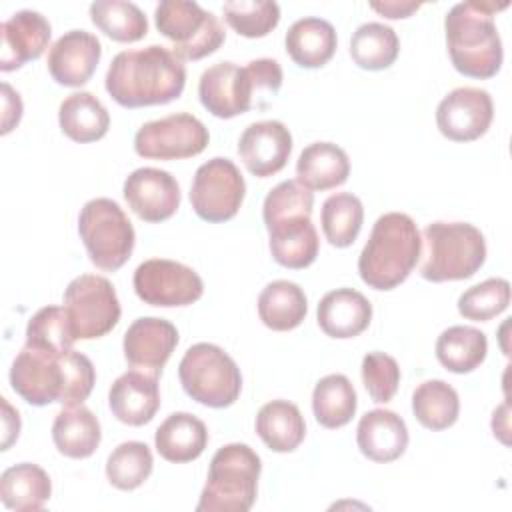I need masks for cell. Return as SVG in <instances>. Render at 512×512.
Instances as JSON below:
<instances>
[{"mask_svg": "<svg viewBox=\"0 0 512 512\" xmlns=\"http://www.w3.org/2000/svg\"><path fill=\"white\" fill-rule=\"evenodd\" d=\"M356 406V390L344 374H328L316 382L312 412L320 426L330 430L346 426L354 418Z\"/></svg>", "mask_w": 512, "mask_h": 512, "instance_id": "cell-33", "label": "cell"}, {"mask_svg": "<svg viewBox=\"0 0 512 512\" xmlns=\"http://www.w3.org/2000/svg\"><path fill=\"white\" fill-rule=\"evenodd\" d=\"M362 382L370 398L378 404H386L394 398L400 384L398 362L384 352H368L362 358Z\"/></svg>", "mask_w": 512, "mask_h": 512, "instance_id": "cell-43", "label": "cell"}, {"mask_svg": "<svg viewBox=\"0 0 512 512\" xmlns=\"http://www.w3.org/2000/svg\"><path fill=\"white\" fill-rule=\"evenodd\" d=\"M78 234L90 262L106 272L122 268L132 256L136 234L118 202L110 198L88 200L78 216Z\"/></svg>", "mask_w": 512, "mask_h": 512, "instance_id": "cell-8", "label": "cell"}, {"mask_svg": "<svg viewBox=\"0 0 512 512\" xmlns=\"http://www.w3.org/2000/svg\"><path fill=\"white\" fill-rule=\"evenodd\" d=\"M62 364H64V388L60 396L62 406H78L82 404L96 382V370L92 360L76 350H66L62 354Z\"/></svg>", "mask_w": 512, "mask_h": 512, "instance_id": "cell-44", "label": "cell"}, {"mask_svg": "<svg viewBox=\"0 0 512 512\" xmlns=\"http://www.w3.org/2000/svg\"><path fill=\"white\" fill-rule=\"evenodd\" d=\"M122 194L128 208L144 222H164L180 208V186L176 178L152 166L128 174Z\"/></svg>", "mask_w": 512, "mask_h": 512, "instance_id": "cell-17", "label": "cell"}, {"mask_svg": "<svg viewBox=\"0 0 512 512\" xmlns=\"http://www.w3.org/2000/svg\"><path fill=\"white\" fill-rule=\"evenodd\" d=\"M256 96L258 88L250 66L218 62L206 68L198 80V98L216 118H234L248 112Z\"/></svg>", "mask_w": 512, "mask_h": 512, "instance_id": "cell-14", "label": "cell"}, {"mask_svg": "<svg viewBox=\"0 0 512 512\" xmlns=\"http://www.w3.org/2000/svg\"><path fill=\"white\" fill-rule=\"evenodd\" d=\"M486 352V334L474 326H450L436 340L438 362L454 374L476 370L484 362Z\"/></svg>", "mask_w": 512, "mask_h": 512, "instance_id": "cell-34", "label": "cell"}, {"mask_svg": "<svg viewBox=\"0 0 512 512\" xmlns=\"http://www.w3.org/2000/svg\"><path fill=\"white\" fill-rule=\"evenodd\" d=\"M60 130L74 142L86 144L106 136L110 114L92 92H74L58 108Z\"/></svg>", "mask_w": 512, "mask_h": 512, "instance_id": "cell-30", "label": "cell"}, {"mask_svg": "<svg viewBox=\"0 0 512 512\" xmlns=\"http://www.w3.org/2000/svg\"><path fill=\"white\" fill-rule=\"evenodd\" d=\"M510 304V282L504 278H488L458 298V312L466 320L486 322L502 314Z\"/></svg>", "mask_w": 512, "mask_h": 512, "instance_id": "cell-42", "label": "cell"}, {"mask_svg": "<svg viewBox=\"0 0 512 512\" xmlns=\"http://www.w3.org/2000/svg\"><path fill=\"white\" fill-rule=\"evenodd\" d=\"M52 440L60 454L68 458H88L102 440L100 422L86 406H64L52 424Z\"/></svg>", "mask_w": 512, "mask_h": 512, "instance_id": "cell-27", "label": "cell"}, {"mask_svg": "<svg viewBox=\"0 0 512 512\" xmlns=\"http://www.w3.org/2000/svg\"><path fill=\"white\" fill-rule=\"evenodd\" d=\"M64 310L76 340H94L108 334L122 312L112 282L98 274H82L68 284Z\"/></svg>", "mask_w": 512, "mask_h": 512, "instance_id": "cell-10", "label": "cell"}, {"mask_svg": "<svg viewBox=\"0 0 512 512\" xmlns=\"http://www.w3.org/2000/svg\"><path fill=\"white\" fill-rule=\"evenodd\" d=\"M222 14L228 26L246 38H262L280 22V6L272 0H230Z\"/></svg>", "mask_w": 512, "mask_h": 512, "instance_id": "cell-41", "label": "cell"}, {"mask_svg": "<svg viewBox=\"0 0 512 512\" xmlns=\"http://www.w3.org/2000/svg\"><path fill=\"white\" fill-rule=\"evenodd\" d=\"M370 8L386 18H408L412 12H416L420 8V2L384 0V2H370Z\"/></svg>", "mask_w": 512, "mask_h": 512, "instance_id": "cell-46", "label": "cell"}, {"mask_svg": "<svg viewBox=\"0 0 512 512\" xmlns=\"http://www.w3.org/2000/svg\"><path fill=\"white\" fill-rule=\"evenodd\" d=\"M364 222V208L358 196L338 192L324 200L320 210V224L326 240L336 248L354 244Z\"/></svg>", "mask_w": 512, "mask_h": 512, "instance_id": "cell-38", "label": "cell"}, {"mask_svg": "<svg viewBox=\"0 0 512 512\" xmlns=\"http://www.w3.org/2000/svg\"><path fill=\"white\" fill-rule=\"evenodd\" d=\"M52 494V482L44 468L32 462L10 466L0 476V500L16 512L40 510Z\"/></svg>", "mask_w": 512, "mask_h": 512, "instance_id": "cell-29", "label": "cell"}, {"mask_svg": "<svg viewBox=\"0 0 512 512\" xmlns=\"http://www.w3.org/2000/svg\"><path fill=\"white\" fill-rule=\"evenodd\" d=\"M506 414H508V402L502 404L500 408H496L494 414H492V424H496V426H492L494 436H498L504 444H508V438H506V432H508L506 420H508V416Z\"/></svg>", "mask_w": 512, "mask_h": 512, "instance_id": "cell-48", "label": "cell"}, {"mask_svg": "<svg viewBox=\"0 0 512 512\" xmlns=\"http://www.w3.org/2000/svg\"><path fill=\"white\" fill-rule=\"evenodd\" d=\"M90 18L100 32L116 42H138L148 32V20L134 2L96 0L90 4Z\"/></svg>", "mask_w": 512, "mask_h": 512, "instance_id": "cell-37", "label": "cell"}, {"mask_svg": "<svg viewBox=\"0 0 512 512\" xmlns=\"http://www.w3.org/2000/svg\"><path fill=\"white\" fill-rule=\"evenodd\" d=\"M260 470V456L248 444L232 442L218 448L210 460L196 512L250 510L256 500Z\"/></svg>", "mask_w": 512, "mask_h": 512, "instance_id": "cell-5", "label": "cell"}, {"mask_svg": "<svg viewBox=\"0 0 512 512\" xmlns=\"http://www.w3.org/2000/svg\"><path fill=\"white\" fill-rule=\"evenodd\" d=\"M292 152V134L280 120L252 122L238 140V154L250 174L258 178L280 172Z\"/></svg>", "mask_w": 512, "mask_h": 512, "instance_id": "cell-19", "label": "cell"}, {"mask_svg": "<svg viewBox=\"0 0 512 512\" xmlns=\"http://www.w3.org/2000/svg\"><path fill=\"white\" fill-rule=\"evenodd\" d=\"M412 412L424 428L446 430L460 414L458 392L444 380H426L412 394Z\"/></svg>", "mask_w": 512, "mask_h": 512, "instance_id": "cell-35", "label": "cell"}, {"mask_svg": "<svg viewBox=\"0 0 512 512\" xmlns=\"http://www.w3.org/2000/svg\"><path fill=\"white\" fill-rule=\"evenodd\" d=\"M356 442L368 460L380 464L394 462L408 448V428L396 412L374 408L360 418Z\"/></svg>", "mask_w": 512, "mask_h": 512, "instance_id": "cell-24", "label": "cell"}, {"mask_svg": "<svg viewBox=\"0 0 512 512\" xmlns=\"http://www.w3.org/2000/svg\"><path fill=\"white\" fill-rule=\"evenodd\" d=\"M154 458L144 442L128 440L118 444L106 460V478L118 490H134L152 474Z\"/></svg>", "mask_w": 512, "mask_h": 512, "instance_id": "cell-39", "label": "cell"}, {"mask_svg": "<svg viewBox=\"0 0 512 512\" xmlns=\"http://www.w3.org/2000/svg\"><path fill=\"white\" fill-rule=\"evenodd\" d=\"M422 256V238L416 222L402 212L382 214L368 236L358 272L374 290H392L402 284Z\"/></svg>", "mask_w": 512, "mask_h": 512, "instance_id": "cell-4", "label": "cell"}, {"mask_svg": "<svg viewBox=\"0 0 512 512\" xmlns=\"http://www.w3.org/2000/svg\"><path fill=\"white\" fill-rule=\"evenodd\" d=\"M2 400V410H4V416H2V424H4V438H2V450H8L10 444L18 438L20 434V414L18 410H14L6 398H0Z\"/></svg>", "mask_w": 512, "mask_h": 512, "instance_id": "cell-47", "label": "cell"}, {"mask_svg": "<svg viewBox=\"0 0 512 512\" xmlns=\"http://www.w3.org/2000/svg\"><path fill=\"white\" fill-rule=\"evenodd\" d=\"M400 52L396 32L382 22H366L350 38V56L364 70H384Z\"/></svg>", "mask_w": 512, "mask_h": 512, "instance_id": "cell-36", "label": "cell"}, {"mask_svg": "<svg viewBox=\"0 0 512 512\" xmlns=\"http://www.w3.org/2000/svg\"><path fill=\"white\" fill-rule=\"evenodd\" d=\"M320 330L330 338H354L372 320V304L354 288H336L322 296L316 308Z\"/></svg>", "mask_w": 512, "mask_h": 512, "instance_id": "cell-23", "label": "cell"}, {"mask_svg": "<svg viewBox=\"0 0 512 512\" xmlns=\"http://www.w3.org/2000/svg\"><path fill=\"white\" fill-rule=\"evenodd\" d=\"M288 56L302 68H320L336 52L338 38L334 26L316 16L296 20L284 38Z\"/></svg>", "mask_w": 512, "mask_h": 512, "instance_id": "cell-25", "label": "cell"}, {"mask_svg": "<svg viewBox=\"0 0 512 512\" xmlns=\"http://www.w3.org/2000/svg\"><path fill=\"white\" fill-rule=\"evenodd\" d=\"M102 56L100 40L86 30L64 32L48 50V72L50 76L70 88L86 84Z\"/></svg>", "mask_w": 512, "mask_h": 512, "instance_id": "cell-20", "label": "cell"}, {"mask_svg": "<svg viewBox=\"0 0 512 512\" xmlns=\"http://www.w3.org/2000/svg\"><path fill=\"white\" fill-rule=\"evenodd\" d=\"M178 378L192 400L210 408L232 406L242 390L240 368L232 356L210 342H198L184 352Z\"/></svg>", "mask_w": 512, "mask_h": 512, "instance_id": "cell-7", "label": "cell"}, {"mask_svg": "<svg viewBox=\"0 0 512 512\" xmlns=\"http://www.w3.org/2000/svg\"><path fill=\"white\" fill-rule=\"evenodd\" d=\"M348 154L332 142H314L306 146L296 162V180L310 190H330L348 180Z\"/></svg>", "mask_w": 512, "mask_h": 512, "instance_id": "cell-28", "label": "cell"}, {"mask_svg": "<svg viewBox=\"0 0 512 512\" xmlns=\"http://www.w3.org/2000/svg\"><path fill=\"white\" fill-rule=\"evenodd\" d=\"M76 342L64 306L40 308L26 326V346L50 354H64Z\"/></svg>", "mask_w": 512, "mask_h": 512, "instance_id": "cell-40", "label": "cell"}, {"mask_svg": "<svg viewBox=\"0 0 512 512\" xmlns=\"http://www.w3.org/2000/svg\"><path fill=\"white\" fill-rule=\"evenodd\" d=\"M256 432L272 452H292L306 436V422L296 404L272 400L258 410Z\"/></svg>", "mask_w": 512, "mask_h": 512, "instance_id": "cell-31", "label": "cell"}, {"mask_svg": "<svg viewBox=\"0 0 512 512\" xmlns=\"http://www.w3.org/2000/svg\"><path fill=\"white\" fill-rule=\"evenodd\" d=\"M2 106V134H8L22 118L20 94L8 82H2Z\"/></svg>", "mask_w": 512, "mask_h": 512, "instance_id": "cell-45", "label": "cell"}, {"mask_svg": "<svg viewBox=\"0 0 512 512\" xmlns=\"http://www.w3.org/2000/svg\"><path fill=\"white\" fill-rule=\"evenodd\" d=\"M208 140V128L196 116L176 112L142 124L134 136V150L142 158L180 160L204 152Z\"/></svg>", "mask_w": 512, "mask_h": 512, "instance_id": "cell-12", "label": "cell"}, {"mask_svg": "<svg viewBox=\"0 0 512 512\" xmlns=\"http://www.w3.org/2000/svg\"><path fill=\"white\" fill-rule=\"evenodd\" d=\"M308 312L304 290L290 280H274L258 296V316L264 326L276 332L294 330Z\"/></svg>", "mask_w": 512, "mask_h": 512, "instance_id": "cell-32", "label": "cell"}, {"mask_svg": "<svg viewBox=\"0 0 512 512\" xmlns=\"http://www.w3.org/2000/svg\"><path fill=\"white\" fill-rule=\"evenodd\" d=\"M244 194L246 182L238 166L228 158L216 156L198 166L190 186V204L198 218L226 222L238 214Z\"/></svg>", "mask_w": 512, "mask_h": 512, "instance_id": "cell-11", "label": "cell"}, {"mask_svg": "<svg viewBox=\"0 0 512 512\" xmlns=\"http://www.w3.org/2000/svg\"><path fill=\"white\" fill-rule=\"evenodd\" d=\"M110 98L124 108L168 104L184 92L186 68L168 48L150 44L118 52L104 78Z\"/></svg>", "mask_w": 512, "mask_h": 512, "instance_id": "cell-1", "label": "cell"}, {"mask_svg": "<svg viewBox=\"0 0 512 512\" xmlns=\"http://www.w3.org/2000/svg\"><path fill=\"white\" fill-rule=\"evenodd\" d=\"M208 444L206 424L188 412L170 414L154 434L158 454L174 464L196 460Z\"/></svg>", "mask_w": 512, "mask_h": 512, "instance_id": "cell-26", "label": "cell"}, {"mask_svg": "<svg viewBox=\"0 0 512 512\" xmlns=\"http://www.w3.org/2000/svg\"><path fill=\"white\" fill-rule=\"evenodd\" d=\"M508 2L468 0L454 4L446 18V46L452 66L470 78L486 80L496 76L502 66V40L494 22V14L504 10Z\"/></svg>", "mask_w": 512, "mask_h": 512, "instance_id": "cell-3", "label": "cell"}, {"mask_svg": "<svg viewBox=\"0 0 512 512\" xmlns=\"http://www.w3.org/2000/svg\"><path fill=\"white\" fill-rule=\"evenodd\" d=\"M420 276L430 282L466 280L486 260L484 234L468 222H432L424 228Z\"/></svg>", "mask_w": 512, "mask_h": 512, "instance_id": "cell-6", "label": "cell"}, {"mask_svg": "<svg viewBox=\"0 0 512 512\" xmlns=\"http://www.w3.org/2000/svg\"><path fill=\"white\" fill-rule=\"evenodd\" d=\"M154 22L180 60H200L216 52L226 38L220 20L192 0H162Z\"/></svg>", "mask_w": 512, "mask_h": 512, "instance_id": "cell-9", "label": "cell"}, {"mask_svg": "<svg viewBox=\"0 0 512 512\" xmlns=\"http://www.w3.org/2000/svg\"><path fill=\"white\" fill-rule=\"evenodd\" d=\"M494 118V104L486 90L462 86L448 92L436 108V124L452 142H472L484 136Z\"/></svg>", "mask_w": 512, "mask_h": 512, "instance_id": "cell-15", "label": "cell"}, {"mask_svg": "<svg viewBox=\"0 0 512 512\" xmlns=\"http://www.w3.org/2000/svg\"><path fill=\"white\" fill-rule=\"evenodd\" d=\"M132 284L142 302L162 308L190 306L204 294V282L196 270L166 258L144 260L134 270Z\"/></svg>", "mask_w": 512, "mask_h": 512, "instance_id": "cell-13", "label": "cell"}, {"mask_svg": "<svg viewBox=\"0 0 512 512\" xmlns=\"http://www.w3.org/2000/svg\"><path fill=\"white\" fill-rule=\"evenodd\" d=\"M314 192L298 180L276 184L264 198L262 218L270 236L272 258L292 270L310 266L320 248L318 232L310 220Z\"/></svg>", "mask_w": 512, "mask_h": 512, "instance_id": "cell-2", "label": "cell"}, {"mask_svg": "<svg viewBox=\"0 0 512 512\" xmlns=\"http://www.w3.org/2000/svg\"><path fill=\"white\" fill-rule=\"evenodd\" d=\"M12 390L32 406L60 402L64 388L62 354H50L38 348H24L10 368Z\"/></svg>", "mask_w": 512, "mask_h": 512, "instance_id": "cell-16", "label": "cell"}, {"mask_svg": "<svg viewBox=\"0 0 512 512\" xmlns=\"http://www.w3.org/2000/svg\"><path fill=\"white\" fill-rule=\"evenodd\" d=\"M108 404L116 420L128 426L148 424L160 408L158 378L142 370L120 374L108 392Z\"/></svg>", "mask_w": 512, "mask_h": 512, "instance_id": "cell-22", "label": "cell"}, {"mask_svg": "<svg viewBox=\"0 0 512 512\" xmlns=\"http://www.w3.org/2000/svg\"><path fill=\"white\" fill-rule=\"evenodd\" d=\"M178 344V330L172 322L156 316L134 320L124 334V358L134 370L160 376Z\"/></svg>", "mask_w": 512, "mask_h": 512, "instance_id": "cell-18", "label": "cell"}, {"mask_svg": "<svg viewBox=\"0 0 512 512\" xmlns=\"http://www.w3.org/2000/svg\"><path fill=\"white\" fill-rule=\"evenodd\" d=\"M2 56L0 70L10 72L22 64L36 60L48 48L52 28L36 10H18L0 26Z\"/></svg>", "mask_w": 512, "mask_h": 512, "instance_id": "cell-21", "label": "cell"}]
</instances>
